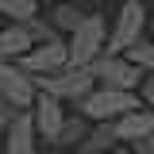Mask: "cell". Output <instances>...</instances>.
I'll list each match as a JSON object with an SVG mask.
<instances>
[{"instance_id":"cell-15","label":"cell","mask_w":154,"mask_h":154,"mask_svg":"<svg viewBox=\"0 0 154 154\" xmlns=\"http://www.w3.org/2000/svg\"><path fill=\"white\" fill-rule=\"evenodd\" d=\"M123 58L131 62L135 69H143V73H150V69H154V42H150L146 35H143V38H135L131 46L123 50Z\"/></svg>"},{"instance_id":"cell-21","label":"cell","mask_w":154,"mask_h":154,"mask_svg":"<svg viewBox=\"0 0 154 154\" xmlns=\"http://www.w3.org/2000/svg\"><path fill=\"white\" fill-rule=\"evenodd\" d=\"M38 4H42V0H38ZM46 4H54V0H46Z\"/></svg>"},{"instance_id":"cell-19","label":"cell","mask_w":154,"mask_h":154,"mask_svg":"<svg viewBox=\"0 0 154 154\" xmlns=\"http://www.w3.org/2000/svg\"><path fill=\"white\" fill-rule=\"evenodd\" d=\"M104 154H131V146H123V143H116L112 150H104Z\"/></svg>"},{"instance_id":"cell-18","label":"cell","mask_w":154,"mask_h":154,"mask_svg":"<svg viewBox=\"0 0 154 154\" xmlns=\"http://www.w3.org/2000/svg\"><path fill=\"white\" fill-rule=\"evenodd\" d=\"M8 116H12V108H8V104H4V96H0V127L8 123Z\"/></svg>"},{"instance_id":"cell-5","label":"cell","mask_w":154,"mask_h":154,"mask_svg":"<svg viewBox=\"0 0 154 154\" xmlns=\"http://www.w3.org/2000/svg\"><path fill=\"white\" fill-rule=\"evenodd\" d=\"M85 69H89V77H93V85L123 89V93H135V89H139V81H143V69H135L123 54H96Z\"/></svg>"},{"instance_id":"cell-7","label":"cell","mask_w":154,"mask_h":154,"mask_svg":"<svg viewBox=\"0 0 154 154\" xmlns=\"http://www.w3.org/2000/svg\"><path fill=\"white\" fill-rule=\"evenodd\" d=\"M42 143H38V131L31 123V112L19 108V112L8 116V123L0 127V150L4 154H35Z\"/></svg>"},{"instance_id":"cell-3","label":"cell","mask_w":154,"mask_h":154,"mask_svg":"<svg viewBox=\"0 0 154 154\" xmlns=\"http://www.w3.org/2000/svg\"><path fill=\"white\" fill-rule=\"evenodd\" d=\"M143 35H146V4L143 0H123L112 27H108V35H104V50L100 54H123Z\"/></svg>"},{"instance_id":"cell-1","label":"cell","mask_w":154,"mask_h":154,"mask_svg":"<svg viewBox=\"0 0 154 154\" xmlns=\"http://www.w3.org/2000/svg\"><path fill=\"white\" fill-rule=\"evenodd\" d=\"M31 81H35L38 93L62 100L66 108H77L85 96L93 93V77H89L85 66H62V69H54V73H38V77H31Z\"/></svg>"},{"instance_id":"cell-6","label":"cell","mask_w":154,"mask_h":154,"mask_svg":"<svg viewBox=\"0 0 154 154\" xmlns=\"http://www.w3.org/2000/svg\"><path fill=\"white\" fill-rule=\"evenodd\" d=\"M16 66L23 69V73H54V69H62V66H69L66 62V38L58 35V38H46V42H35V46H27L23 54L16 58Z\"/></svg>"},{"instance_id":"cell-10","label":"cell","mask_w":154,"mask_h":154,"mask_svg":"<svg viewBox=\"0 0 154 154\" xmlns=\"http://www.w3.org/2000/svg\"><path fill=\"white\" fill-rule=\"evenodd\" d=\"M112 135H116V143H123V146H135L139 139H154V112L146 104H139L131 112L116 116L112 119Z\"/></svg>"},{"instance_id":"cell-8","label":"cell","mask_w":154,"mask_h":154,"mask_svg":"<svg viewBox=\"0 0 154 154\" xmlns=\"http://www.w3.org/2000/svg\"><path fill=\"white\" fill-rule=\"evenodd\" d=\"M35 81L31 73H23L16 62H0V96H4V104L19 112V108H31V100H35Z\"/></svg>"},{"instance_id":"cell-22","label":"cell","mask_w":154,"mask_h":154,"mask_svg":"<svg viewBox=\"0 0 154 154\" xmlns=\"http://www.w3.org/2000/svg\"><path fill=\"white\" fill-rule=\"evenodd\" d=\"M0 154H4V150H0Z\"/></svg>"},{"instance_id":"cell-4","label":"cell","mask_w":154,"mask_h":154,"mask_svg":"<svg viewBox=\"0 0 154 154\" xmlns=\"http://www.w3.org/2000/svg\"><path fill=\"white\" fill-rule=\"evenodd\" d=\"M143 100L135 93H123V89H104V85H93V93L85 96L81 104H77L73 112H81L89 123H112L116 116L131 112V108H139Z\"/></svg>"},{"instance_id":"cell-17","label":"cell","mask_w":154,"mask_h":154,"mask_svg":"<svg viewBox=\"0 0 154 154\" xmlns=\"http://www.w3.org/2000/svg\"><path fill=\"white\" fill-rule=\"evenodd\" d=\"M23 31L31 38V46H35V42H46V38H58V31L50 27V19L42 16V12H35L31 19H23Z\"/></svg>"},{"instance_id":"cell-2","label":"cell","mask_w":154,"mask_h":154,"mask_svg":"<svg viewBox=\"0 0 154 154\" xmlns=\"http://www.w3.org/2000/svg\"><path fill=\"white\" fill-rule=\"evenodd\" d=\"M104 35H108V19L104 16H96V12L81 16V23L66 35V62L69 66H89L104 50Z\"/></svg>"},{"instance_id":"cell-14","label":"cell","mask_w":154,"mask_h":154,"mask_svg":"<svg viewBox=\"0 0 154 154\" xmlns=\"http://www.w3.org/2000/svg\"><path fill=\"white\" fill-rule=\"evenodd\" d=\"M81 16H85V12H81L77 4H69V0H54V12H50L46 19H50V27H54L58 35H69L77 23H81Z\"/></svg>"},{"instance_id":"cell-13","label":"cell","mask_w":154,"mask_h":154,"mask_svg":"<svg viewBox=\"0 0 154 154\" xmlns=\"http://www.w3.org/2000/svg\"><path fill=\"white\" fill-rule=\"evenodd\" d=\"M116 146V135H112V123H89V131L81 139V154H104Z\"/></svg>"},{"instance_id":"cell-16","label":"cell","mask_w":154,"mask_h":154,"mask_svg":"<svg viewBox=\"0 0 154 154\" xmlns=\"http://www.w3.org/2000/svg\"><path fill=\"white\" fill-rule=\"evenodd\" d=\"M38 12V0H0V19L4 23H23Z\"/></svg>"},{"instance_id":"cell-20","label":"cell","mask_w":154,"mask_h":154,"mask_svg":"<svg viewBox=\"0 0 154 154\" xmlns=\"http://www.w3.org/2000/svg\"><path fill=\"white\" fill-rule=\"evenodd\" d=\"M54 154H81V150H54Z\"/></svg>"},{"instance_id":"cell-12","label":"cell","mask_w":154,"mask_h":154,"mask_svg":"<svg viewBox=\"0 0 154 154\" xmlns=\"http://www.w3.org/2000/svg\"><path fill=\"white\" fill-rule=\"evenodd\" d=\"M27 46H31V38L23 31V23H4L0 27V62H16Z\"/></svg>"},{"instance_id":"cell-9","label":"cell","mask_w":154,"mask_h":154,"mask_svg":"<svg viewBox=\"0 0 154 154\" xmlns=\"http://www.w3.org/2000/svg\"><path fill=\"white\" fill-rule=\"evenodd\" d=\"M31 123H35V131H38V143H54V135H58V127H62V119H66V104L62 100H54V96H46V93H35V100H31Z\"/></svg>"},{"instance_id":"cell-11","label":"cell","mask_w":154,"mask_h":154,"mask_svg":"<svg viewBox=\"0 0 154 154\" xmlns=\"http://www.w3.org/2000/svg\"><path fill=\"white\" fill-rule=\"evenodd\" d=\"M85 131H89V119L81 112H66V119H62V127H58L54 143H50V150H77L81 146V139H85Z\"/></svg>"}]
</instances>
